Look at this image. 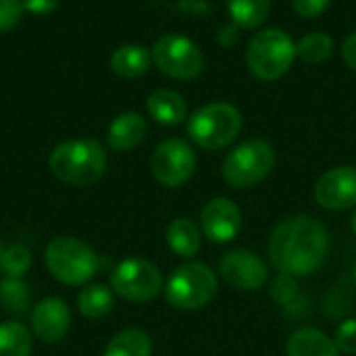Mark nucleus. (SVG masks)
<instances>
[{
    "label": "nucleus",
    "mask_w": 356,
    "mask_h": 356,
    "mask_svg": "<svg viewBox=\"0 0 356 356\" xmlns=\"http://www.w3.org/2000/svg\"><path fill=\"white\" fill-rule=\"evenodd\" d=\"M350 225H353V232L356 234V211H355V215H353V223H350Z\"/></svg>",
    "instance_id": "34"
},
{
    "label": "nucleus",
    "mask_w": 356,
    "mask_h": 356,
    "mask_svg": "<svg viewBox=\"0 0 356 356\" xmlns=\"http://www.w3.org/2000/svg\"><path fill=\"white\" fill-rule=\"evenodd\" d=\"M2 252H4V250H2V248H0V261H2Z\"/></svg>",
    "instance_id": "35"
},
{
    "label": "nucleus",
    "mask_w": 356,
    "mask_h": 356,
    "mask_svg": "<svg viewBox=\"0 0 356 356\" xmlns=\"http://www.w3.org/2000/svg\"><path fill=\"white\" fill-rule=\"evenodd\" d=\"M31 348V332L23 323H0V356H29Z\"/></svg>",
    "instance_id": "23"
},
{
    "label": "nucleus",
    "mask_w": 356,
    "mask_h": 356,
    "mask_svg": "<svg viewBox=\"0 0 356 356\" xmlns=\"http://www.w3.org/2000/svg\"><path fill=\"white\" fill-rule=\"evenodd\" d=\"M25 8L21 0H0V31H8L19 25Z\"/></svg>",
    "instance_id": "27"
},
{
    "label": "nucleus",
    "mask_w": 356,
    "mask_h": 356,
    "mask_svg": "<svg viewBox=\"0 0 356 356\" xmlns=\"http://www.w3.org/2000/svg\"><path fill=\"white\" fill-rule=\"evenodd\" d=\"M44 263L52 273V277L67 286L88 284L100 267L94 248L73 236L54 238L46 246Z\"/></svg>",
    "instance_id": "4"
},
{
    "label": "nucleus",
    "mask_w": 356,
    "mask_h": 356,
    "mask_svg": "<svg viewBox=\"0 0 356 356\" xmlns=\"http://www.w3.org/2000/svg\"><path fill=\"white\" fill-rule=\"evenodd\" d=\"M25 13H31L35 17H46L50 13H54V8L58 6V0H21Z\"/></svg>",
    "instance_id": "31"
},
{
    "label": "nucleus",
    "mask_w": 356,
    "mask_h": 356,
    "mask_svg": "<svg viewBox=\"0 0 356 356\" xmlns=\"http://www.w3.org/2000/svg\"><path fill=\"white\" fill-rule=\"evenodd\" d=\"M315 198L327 211L356 207V167L342 165L325 171L315 184Z\"/></svg>",
    "instance_id": "12"
},
{
    "label": "nucleus",
    "mask_w": 356,
    "mask_h": 356,
    "mask_svg": "<svg viewBox=\"0 0 356 356\" xmlns=\"http://www.w3.org/2000/svg\"><path fill=\"white\" fill-rule=\"evenodd\" d=\"M288 356H340L338 346L323 332L315 327H302L288 338Z\"/></svg>",
    "instance_id": "18"
},
{
    "label": "nucleus",
    "mask_w": 356,
    "mask_h": 356,
    "mask_svg": "<svg viewBox=\"0 0 356 356\" xmlns=\"http://www.w3.org/2000/svg\"><path fill=\"white\" fill-rule=\"evenodd\" d=\"M334 54V40L323 31H313L296 44V56L309 65H321Z\"/></svg>",
    "instance_id": "24"
},
{
    "label": "nucleus",
    "mask_w": 356,
    "mask_h": 356,
    "mask_svg": "<svg viewBox=\"0 0 356 356\" xmlns=\"http://www.w3.org/2000/svg\"><path fill=\"white\" fill-rule=\"evenodd\" d=\"M232 23L240 29H257L271 15V0H227Z\"/></svg>",
    "instance_id": "20"
},
{
    "label": "nucleus",
    "mask_w": 356,
    "mask_h": 356,
    "mask_svg": "<svg viewBox=\"0 0 356 356\" xmlns=\"http://www.w3.org/2000/svg\"><path fill=\"white\" fill-rule=\"evenodd\" d=\"M296 44L280 27H267L257 31L246 48V65L250 73L261 81L282 79L294 65Z\"/></svg>",
    "instance_id": "3"
},
{
    "label": "nucleus",
    "mask_w": 356,
    "mask_h": 356,
    "mask_svg": "<svg viewBox=\"0 0 356 356\" xmlns=\"http://www.w3.org/2000/svg\"><path fill=\"white\" fill-rule=\"evenodd\" d=\"M332 0H292V8L302 19H317L327 10Z\"/></svg>",
    "instance_id": "29"
},
{
    "label": "nucleus",
    "mask_w": 356,
    "mask_h": 356,
    "mask_svg": "<svg viewBox=\"0 0 356 356\" xmlns=\"http://www.w3.org/2000/svg\"><path fill=\"white\" fill-rule=\"evenodd\" d=\"M219 290L217 275L204 263H184L167 280L165 296L173 309L198 311L207 307Z\"/></svg>",
    "instance_id": "6"
},
{
    "label": "nucleus",
    "mask_w": 356,
    "mask_h": 356,
    "mask_svg": "<svg viewBox=\"0 0 356 356\" xmlns=\"http://www.w3.org/2000/svg\"><path fill=\"white\" fill-rule=\"evenodd\" d=\"M296 294V282H294V277H290V275H280L277 277V282L273 284V288H271V296L277 300V302H288L292 296Z\"/></svg>",
    "instance_id": "30"
},
{
    "label": "nucleus",
    "mask_w": 356,
    "mask_h": 356,
    "mask_svg": "<svg viewBox=\"0 0 356 356\" xmlns=\"http://www.w3.org/2000/svg\"><path fill=\"white\" fill-rule=\"evenodd\" d=\"M242 227V213L229 198H213L200 213V229L213 244L232 242Z\"/></svg>",
    "instance_id": "13"
},
{
    "label": "nucleus",
    "mask_w": 356,
    "mask_h": 356,
    "mask_svg": "<svg viewBox=\"0 0 356 356\" xmlns=\"http://www.w3.org/2000/svg\"><path fill=\"white\" fill-rule=\"evenodd\" d=\"M146 131L148 127H146L144 117L134 111H127V113H121L117 119H113L108 134H106V142L117 152L134 150L144 142Z\"/></svg>",
    "instance_id": "15"
},
{
    "label": "nucleus",
    "mask_w": 356,
    "mask_h": 356,
    "mask_svg": "<svg viewBox=\"0 0 356 356\" xmlns=\"http://www.w3.org/2000/svg\"><path fill=\"white\" fill-rule=\"evenodd\" d=\"M269 261L282 275L307 277L317 273L330 252V234L309 215H292L277 223L269 238Z\"/></svg>",
    "instance_id": "1"
},
{
    "label": "nucleus",
    "mask_w": 356,
    "mask_h": 356,
    "mask_svg": "<svg viewBox=\"0 0 356 356\" xmlns=\"http://www.w3.org/2000/svg\"><path fill=\"white\" fill-rule=\"evenodd\" d=\"M0 267H2V271L8 277L21 280L29 271V267H31V252H29V248L25 244H13V246H8L2 252Z\"/></svg>",
    "instance_id": "26"
},
{
    "label": "nucleus",
    "mask_w": 356,
    "mask_h": 356,
    "mask_svg": "<svg viewBox=\"0 0 356 356\" xmlns=\"http://www.w3.org/2000/svg\"><path fill=\"white\" fill-rule=\"evenodd\" d=\"M152 340L142 330H123L111 338L104 348V356H150Z\"/></svg>",
    "instance_id": "21"
},
{
    "label": "nucleus",
    "mask_w": 356,
    "mask_h": 356,
    "mask_svg": "<svg viewBox=\"0 0 356 356\" xmlns=\"http://www.w3.org/2000/svg\"><path fill=\"white\" fill-rule=\"evenodd\" d=\"M148 115L161 125H179L188 117L186 100L173 90H156L146 100Z\"/></svg>",
    "instance_id": "16"
},
{
    "label": "nucleus",
    "mask_w": 356,
    "mask_h": 356,
    "mask_svg": "<svg viewBox=\"0 0 356 356\" xmlns=\"http://www.w3.org/2000/svg\"><path fill=\"white\" fill-rule=\"evenodd\" d=\"M29 300H31V294L23 280L6 277L0 282V302L6 313L17 315V317L25 315L29 311Z\"/></svg>",
    "instance_id": "25"
},
{
    "label": "nucleus",
    "mask_w": 356,
    "mask_h": 356,
    "mask_svg": "<svg viewBox=\"0 0 356 356\" xmlns=\"http://www.w3.org/2000/svg\"><path fill=\"white\" fill-rule=\"evenodd\" d=\"M240 40V27L236 23H229V25H221L219 31H217V44L223 46V48H234Z\"/></svg>",
    "instance_id": "32"
},
{
    "label": "nucleus",
    "mask_w": 356,
    "mask_h": 356,
    "mask_svg": "<svg viewBox=\"0 0 356 356\" xmlns=\"http://www.w3.org/2000/svg\"><path fill=\"white\" fill-rule=\"evenodd\" d=\"M221 277L236 290L254 292L261 290L269 280V269L254 252L246 248L229 250L219 263Z\"/></svg>",
    "instance_id": "11"
},
{
    "label": "nucleus",
    "mask_w": 356,
    "mask_h": 356,
    "mask_svg": "<svg viewBox=\"0 0 356 356\" xmlns=\"http://www.w3.org/2000/svg\"><path fill=\"white\" fill-rule=\"evenodd\" d=\"M355 282H356V267H355Z\"/></svg>",
    "instance_id": "36"
},
{
    "label": "nucleus",
    "mask_w": 356,
    "mask_h": 356,
    "mask_svg": "<svg viewBox=\"0 0 356 356\" xmlns=\"http://www.w3.org/2000/svg\"><path fill=\"white\" fill-rule=\"evenodd\" d=\"M150 169L159 184L167 188H179L192 177L196 169L194 148L181 138H167L154 148Z\"/></svg>",
    "instance_id": "10"
},
{
    "label": "nucleus",
    "mask_w": 356,
    "mask_h": 356,
    "mask_svg": "<svg viewBox=\"0 0 356 356\" xmlns=\"http://www.w3.org/2000/svg\"><path fill=\"white\" fill-rule=\"evenodd\" d=\"M275 167V150L267 140L252 138L238 144L223 161V179L238 190L261 184Z\"/></svg>",
    "instance_id": "7"
},
{
    "label": "nucleus",
    "mask_w": 356,
    "mask_h": 356,
    "mask_svg": "<svg viewBox=\"0 0 356 356\" xmlns=\"http://www.w3.org/2000/svg\"><path fill=\"white\" fill-rule=\"evenodd\" d=\"M334 344L338 346V350H340V353L355 355L356 353V319H346L344 323H340V327L336 330Z\"/></svg>",
    "instance_id": "28"
},
{
    "label": "nucleus",
    "mask_w": 356,
    "mask_h": 356,
    "mask_svg": "<svg viewBox=\"0 0 356 356\" xmlns=\"http://www.w3.org/2000/svg\"><path fill=\"white\" fill-rule=\"evenodd\" d=\"M111 290L129 302H148L163 290L161 271L144 259H125L111 273Z\"/></svg>",
    "instance_id": "9"
},
{
    "label": "nucleus",
    "mask_w": 356,
    "mask_h": 356,
    "mask_svg": "<svg viewBox=\"0 0 356 356\" xmlns=\"http://www.w3.org/2000/svg\"><path fill=\"white\" fill-rule=\"evenodd\" d=\"M242 129V115L229 102H211L196 108L188 119L190 140L204 150L229 146Z\"/></svg>",
    "instance_id": "5"
},
{
    "label": "nucleus",
    "mask_w": 356,
    "mask_h": 356,
    "mask_svg": "<svg viewBox=\"0 0 356 356\" xmlns=\"http://www.w3.org/2000/svg\"><path fill=\"white\" fill-rule=\"evenodd\" d=\"M48 167L69 186H92L106 171V152L96 140H67L52 150Z\"/></svg>",
    "instance_id": "2"
},
{
    "label": "nucleus",
    "mask_w": 356,
    "mask_h": 356,
    "mask_svg": "<svg viewBox=\"0 0 356 356\" xmlns=\"http://www.w3.org/2000/svg\"><path fill=\"white\" fill-rule=\"evenodd\" d=\"M152 65V52L142 44L119 46L111 56V69L125 79L142 77Z\"/></svg>",
    "instance_id": "17"
},
{
    "label": "nucleus",
    "mask_w": 356,
    "mask_h": 356,
    "mask_svg": "<svg viewBox=\"0 0 356 356\" xmlns=\"http://www.w3.org/2000/svg\"><path fill=\"white\" fill-rule=\"evenodd\" d=\"M342 56H344L346 65L356 71V31H353V33L344 40V44H342Z\"/></svg>",
    "instance_id": "33"
},
{
    "label": "nucleus",
    "mask_w": 356,
    "mask_h": 356,
    "mask_svg": "<svg viewBox=\"0 0 356 356\" xmlns=\"http://www.w3.org/2000/svg\"><path fill=\"white\" fill-rule=\"evenodd\" d=\"M113 307H115L113 290L102 284L86 286L77 296V309L88 319H100V317L108 315L113 311Z\"/></svg>",
    "instance_id": "22"
},
{
    "label": "nucleus",
    "mask_w": 356,
    "mask_h": 356,
    "mask_svg": "<svg viewBox=\"0 0 356 356\" xmlns=\"http://www.w3.org/2000/svg\"><path fill=\"white\" fill-rule=\"evenodd\" d=\"M167 244L169 248L181 257V259H192L202 244V229L188 217H179L169 223L167 227Z\"/></svg>",
    "instance_id": "19"
},
{
    "label": "nucleus",
    "mask_w": 356,
    "mask_h": 356,
    "mask_svg": "<svg viewBox=\"0 0 356 356\" xmlns=\"http://www.w3.org/2000/svg\"><path fill=\"white\" fill-rule=\"evenodd\" d=\"M152 63L171 79L188 81L202 73L204 54L196 42L179 33H165L152 46Z\"/></svg>",
    "instance_id": "8"
},
{
    "label": "nucleus",
    "mask_w": 356,
    "mask_h": 356,
    "mask_svg": "<svg viewBox=\"0 0 356 356\" xmlns=\"http://www.w3.org/2000/svg\"><path fill=\"white\" fill-rule=\"evenodd\" d=\"M71 327V311L65 300L52 296L38 302L31 311L33 336L46 344L60 342Z\"/></svg>",
    "instance_id": "14"
}]
</instances>
